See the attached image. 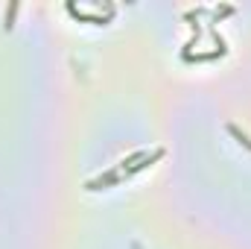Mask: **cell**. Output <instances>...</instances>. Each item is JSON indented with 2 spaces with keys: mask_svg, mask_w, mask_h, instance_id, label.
Returning <instances> with one entry per match:
<instances>
[{
  "mask_svg": "<svg viewBox=\"0 0 251 249\" xmlns=\"http://www.w3.org/2000/svg\"><path fill=\"white\" fill-rule=\"evenodd\" d=\"M231 132H234V135H237V138H240V141H243V144H246V147L251 150V141L246 138V135H243V132H240V129H237V126H231Z\"/></svg>",
  "mask_w": 251,
  "mask_h": 249,
  "instance_id": "6da1fadb",
  "label": "cell"
}]
</instances>
